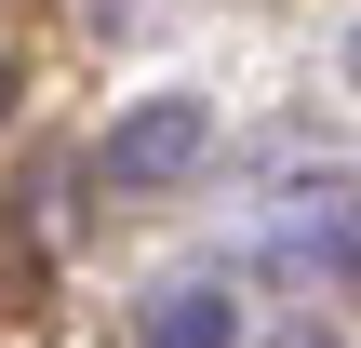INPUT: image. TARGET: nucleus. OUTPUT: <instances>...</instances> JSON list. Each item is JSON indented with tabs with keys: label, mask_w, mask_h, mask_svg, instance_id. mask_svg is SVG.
Listing matches in <instances>:
<instances>
[{
	"label": "nucleus",
	"mask_w": 361,
	"mask_h": 348,
	"mask_svg": "<svg viewBox=\"0 0 361 348\" xmlns=\"http://www.w3.org/2000/svg\"><path fill=\"white\" fill-rule=\"evenodd\" d=\"M147 348H241V322H228V295H161Z\"/></svg>",
	"instance_id": "obj_2"
},
{
	"label": "nucleus",
	"mask_w": 361,
	"mask_h": 348,
	"mask_svg": "<svg viewBox=\"0 0 361 348\" xmlns=\"http://www.w3.org/2000/svg\"><path fill=\"white\" fill-rule=\"evenodd\" d=\"M201 161H214V107H201V94H147V107L107 121V148H94L107 188H174V174H201Z\"/></svg>",
	"instance_id": "obj_1"
}]
</instances>
